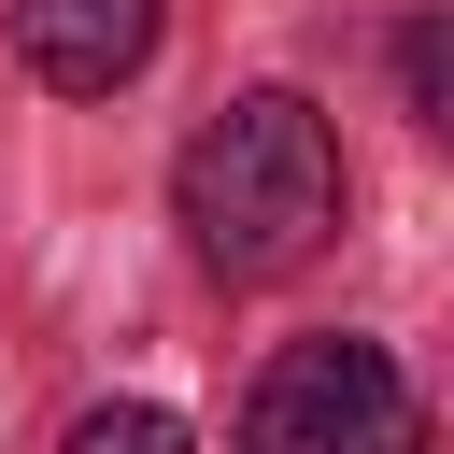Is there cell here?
I'll return each instance as SVG.
<instances>
[{"label": "cell", "instance_id": "1", "mask_svg": "<svg viewBox=\"0 0 454 454\" xmlns=\"http://www.w3.org/2000/svg\"><path fill=\"white\" fill-rule=\"evenodd\" d=\"M170 213H184V241H199L213 284H284V270H312L326 227H340V142H326V114H312L298 85H241V99L184 142Z\"/></svg>", "mask_w": 454, "mask_h": 454}, {"label": "cell", "instance_id": "2", "mask_svg": "<svg viewBox=\"0 0 454 454\" xmlns=\"http://www.w3.org/2000/svg\"><path fill=\"white\" fill-rule=\"evenodd\" d=\"M227 454H426V411H411V369L355 326L326 340H284L227 426Z\"/></svg>", "mask_w": 454, "mask_h": 454}, {"label": "cell", "instance_id": "3", "mask_svg": "<svg viewBox=\"0 0 454 454\" xmlns=\"http://www.w3.org/2000/svg\"><path fill=\"white\" fill-rule=\"evenodd\" d=\"M156 28H170V0H14V57L57 99H114L156 57Z\"/></svg>", "mask_w": 454, "mask_h": 454}, {"label": "cell", "instance_id": "4", "mask_svg": "<svg viewBox=\"0 0 454 454\" xmlns=\"http://www.w3.org/2000/svg\"><path fill=\"white\" fill-rule=\"evenodd\" d=\"M57 454H199L184 440V411L170 397H99V411H71V440Z\"/></svg>", "mask_w": 454, "mask_h": 454}, {"label": "cell", "instance_id": "5", "mask_svg": "<svg viewBox=\"0 0 454 454\" xmlns=\"http://www.w3.org/2000/svg\"><path fill=\"white\" fill-rule=\"evenodd\" d=\"M397 85H411V114L454 142V14H411V28H397Z\"/></svg>", "mask_w": 454, "mask_h": 454}]
</instances>
